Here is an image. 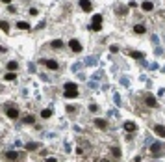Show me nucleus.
Instances as JSON below:
<instances>
[{"label":"nucleus","instance_id":"nucleus-1","mask_svg":"<svg viewBox=\"0 0 165 162\" xmlns=\"http://www.w3.org/2000/svg\"><path fill=\"white\" fill-rule=\"evenodd\" d=\"M91 30H93V32H100V30H102V15H100V13H95V15H93Z\"/></svg>","mask_w":165,"mask_h":162},{"label":"nucleus","instance_id":"nucleus-2","mask_svg":"<svg viewBox=\"0 0 165 162\" xmlns=\"http://www.w3.org/2000/svg\"><path fill=\"white\" fill-rule=\"evenodd\" d=\"M4 158H6L8 162H17V160L22 158V153H17V151H6V153H4Z\"/></svg>","mask_w":165,"mask_h":162},{"label":"nucleus","instance_id":"nucleus-3","mask_svg":"<svg viewBox=\"0 0 165 162\" xmlns=\"http://www.w3.org/2000/svg\"><path fill=\"white\" fill-rule=\"evenodd\" d=\"M41 65H45L48 69H52V71H58L59 69V64L56 62V60H41Z\"/></svg>","mask_w":165,"mask_h":162},{"label":"nucleus","instance_id":"nucleus-4","mask_svg":"<svg viewBox=\"0 0 165 162\" xmlns=\"http://www.w3.org/2000/svg\"><path fill=\"white\" fill-rule=\"evenodd\" d=\"M145 104H147V106H150V108H156V106H158V101H156V97H154V95L147 93V95H145Z\"/></svg>","mask_w":165,"mask_h":162},{"label":"nucleus","instance_id":"nucleus-5","mask_svg":"<svg viewBox=\"0 0 165 162\" xmlns=\"http://www.w3.org/2000/svg\"><path fill=\"white\" fill-rule=\"evenodd\" d=\"M150 153H152V156L163 155V145H161V144H152V145H150Z\"/></svg>","mask_w":165,"mask_h":162},{"label":"nucleus","instance_id":"nucleus-6","mask_svg":"<svg viewBox=\"0 0 165 162\" xmlns=\"http://www.w3.org/2000/svg\"><path fill=\"white\" fill-rule=\"evenodd\" d=\"M80 8H82V11H86V13H91V9H93V4L89 2V0H80Z\"/></svg>","mask_w":165,"mask_h":162},{"label":"nucleus","instance_id":"nucleus-7","mask_svg":"<svg viewBox=\"0 0 165 162\" xmlns=\"http://www.w3.org/2000/svg\"><path fill=\"white\" fill-rule=\"evenodd\" d=\"M6 116H8L9 119H17V117H19V110H17L15 106H8V110H6Z\"/></svg>","mask_w":165,"mask_h":162},{"label":"nucleus","instance_id":"nucleus-8","mask_svg":"<svg viewBox=\"0 0 165 162\" xmlns=\"http://www.w3.org/2000/svg\"><path fill=\"white\" fill-rule=\"evenodd\" d=\"M69 47H71L72 52H82V45H80V41H76V39H71V41H69Z\"/></svg>","mask_w":165,"mask_h":162},{"label":"nucleus","instance_id":"nucleus-9","mask_svg":"<svg viewBox=\"0 0 165 162\" xmlns=\"http://www.w3.org/2000/svg\"><path fill=\"white\" fill-rule=\"evenodd\" d=\"M63 95H65V99H76V97H78V88H74V90H65Z\"/></svg>","mask_w":165,"mask_h":162},{"label":"nucleus","instance_id":"nucleus-10","mask_svg":"<svg viewBox=\"0 0 165 162\" xmlns=\"http://www.w3.org/2000/svg\"><path fill=\"white\" fill-rule=\"evenodd\" d=\"M95 125H96L100 130H106V129H108V121H104V119L96 117V119H95Z\"/></svg>","mask_w":165,"mask_h":162},{"label":"nucleus","instance_id":"nucleus-11","mask_svg":"<svg viewBox=\"0 0 165 162\" xmlns=\"http://www.w3.org/2000/svg\"><path fill=\"white\" fill-rule=\"evenodd\" d=\"M124 130L126 132H135L137 130V125L134 123V121H126V123H124Z\"/></svg>","mask_w":165,"mask_h":162},{"label":"nucleus","instance_id":"nucleus-12","mask_svg":"<svg viewBox=\"0 0 165 162\" xmlns=\"http://www.w3.org/2000/svg\"><path fill=\"white\" fill-rule=\"evenodd\" d=\"M154 132H156L160 138H165V125H156V127H154Z\"/></svg>","mask_w":165,"mask_h":162},{"label":"nucleus","instance_id":"nucleus-13","mask_svg":"<svg viewBox=\"0 0 165 162\" xmlns=\"http://www.w3.org/2000/svg\"><path fill=\"white\" fill-rule=\"evenodd\" d=\"M50 47L54 50H59V49H63V41H61V39H54V41L50 43Z\"/></svg>","mask_w":165,"mask_h":162},{"label":"nucleus","instance_id":"nucleus-14","mask_svg":"<svg viewBox=\"0 0 165 162\" xmlns=\"http://www.w3.org/2000/svg\"><path fill=\"white\" fill-rule=\"evenodd\" d=\"M24 147H26V151H37L39 149V144H37V142H28Z\"/></svg>","mask_w":165,"mask_h":162},{"label":"nucleus","instance_id":"nucleus-15","mask_svg":"<svg viewBox=\"0 0 165 162\" xmlns=\"http://www.w3.org/2000/svg\"><path fill=\"white\" fill-rule=\"evenodd\" d=\"M134 32L139 34V35H143V34L147 32V28H145V24H135V26H134Z\"/></svg>","mask_w":165,"mask_h":162},{"label":"nucleus","instance_id":"nucleus-16","mask_svg":"<svg viewBox=\"0 0 165 162\" xmlns=\"http://www.w3.org/2000/svg\"><path fill=\"white\" fill-rule=\"evenodd\" d=\"M141 8H143V11H152V9H154V4H152V2H149V0H145Z\"/></svg>","mask_w":165,"mask_h":162},{"label":"nucleus","instance_id":"nucleus-17","mask_svg":"<svg viewBox=\"0 0 165 162\" xmlns=\"http://www.w3.org/2000/svg\"><path fill=\"white\" fill-rule=\"evenodd\" d=\"M111 155H113V158H121V147H117V145H111Z\"/></svg>","mask_w":165,"mask_h":162},{"label":"nucleus","instance_id":"nucleus-18","mask_svg":"<svg viewBox=\"0 0 165 162\" xmlns=\"http://www.w3.org/2000/svg\"><path fill=\"white\" fill-rule=\"evenodd\" d=\"M17 69H19V64L17 62H8V71L9 73H15Z\"/></svg>","mask_w":165,"mask_h":162},{"label":"nucleus","instance_id":"nucleus-19","mask_svg":"<svg viewBox=\"0 0 165 162\" xmlns=\"http://www.w3.org/2000/svg\"><path fill=\"white\" fill-rule=\"evenodd\" d=\"M17 28H20V30H30L32 26H30L28 23H24V21H19V23H17Z\"/></svg>","mask_w":165,"mask_h":162},{"label":"nucleus","instance_id":"nucleus-20","mask_svg":"<svg viewBox=\"0 0 165 162\" xmlns=\"http://www.w3.org/2000/svg\"><path fill=\"white\" fill-rule=\"evenodd\" d=\"M22 121H24V123H26V125H30V123L33 125V121H35V117L28 114V116H24V117H22Z\"/></svg>","mask_w":165,"mask_h":162},{"label":"nucleus","instance_id":"nucleus-21","mask_svg":"<svg viewBox=\"0 0 165 162\" xmlns=\"http://www.w3.org/2000/svg\"><path fill=\"white\" fill-rule=\"evenodd\" d=\"M0 30H2V32H9V24H8V21H0Z\"/></svg>","mask_w":165,"mask_h":162},{"label":"nucleus","instance_id":"nucleus-22","mask_svg":"<svg viewBox=\"0 0 165 162\" xmlns=\"http://www.w3.org/2000/svg\"><path fill=\"white\" fill-rule=\"evenodd\" d=\"M41 117H43V119H48V117H52V110H41Z\"/></svg>","mask_w":165,"mask_h":162},{"label":"nucleus","instance_id":"nucleus-23","mask_svg":"<svg viewBox=\"0 0 165 162\" xmlns=\"http://www.w3.org/2000/svg\"><path fill=\"white\" fill-rule=\"evenodd\" d=\"M130 56L135 58V60H143V52H135V50H130Z\"/></svg>","mask_w":165,"mask_h":162},{"label":"nucleus","instance_id":"nucleus-24","mask_svg":"<svg viewBox=\"0 0 165 162\" xmlns=\"http://www.w3.org/2000/svg\"><path fill=\"white\" fill-rule=\"evenodd\" d=\"M117 13H119V15H126V13H128V8H126V6H119V8H117Z\"/></svg>","mask_w":165,"mask_h":162},{"label":"nucleus","instance_id":"nucleus-25","mask_svg":"<svg viewBox=\"0 0 165 162\" xmlns=\"http://www.w3.org/2000/svg\"><path fill=\"white\" fill-rule=\"evenodd\" d=\"M4 78H6V80H9V82H11V80H15V78H17V73H8V75H6Z\"/></svg>","mask_w":165,"mask_h":162},{"label":"nucleus","instance_id":"nucleus-26","mask_svg":"<svg viewBox=\"0 0 165 162\" xmlns=\"http://www.w3.org/2000/svg\"><path fill=\"white\" fill-rule=\"evenodd\" d=\"M28 13H30V15H32V17H35V15H37V13H39V11H37V9H35V8H30V11H28Z\"/></svg>","mask_w":165,"mask_h":162},{"label":"nucleus","instance_id":"nucleus-27","mask_svg":"<svg viewBox=\"0 0 165 162\" xmlns=\"http://www.w3.org/2000/svg\"><path fill=\"white\" fill-rule=\"evenodd\" d=\"M110 50L115 54V52H119V47H117V45H111V47H110Z\"/></svg>","mask_w":165,"mask_h":162},{"label":"nucleus","instance_id":"nucleus-28","mask_svg":"<svg viewBox=\"0 0 165 162\" xmlns=\"http://www.w3.org/2000/svg\"><path fill=\"white\" fill-rule=\"evenodd\" d=\"M76 110H78V108H74V106H67V112H69V114H72V112H76Z\"/></svg>","mask_w":165,"mask_h":162},{"label":"nucleus","instance_id":"nucleus-29","mask_svg":"<svg viewBox=\"0 0 165 162\" xmlns=\"http://www.w3.org/2000/svg\"><path fill=\"white\" fill-rule=\"evenodd\" d=\"M89 110H91V112H96L98 106H96V104H89Z\"/></svg>","mask_w":165,"mask_h":162},{"label":"nucleus","instance_id":"nucleus-30","mask_svg":"<svg viewBox=\"0 0 165 162\" xmlns=\"http://www.w3.org/2000/svg\"><path fill=\"white\" fill-rule=\"evenodd\" d=\"M137 4H135V0H130V2H128V8H135Z\"/></svg>","mask_w":165,"mask_h":162},{"label":"nucleus","instance_id":"nucleus-31","mask_svg":"<svg viewBox=\"0 0 165 162\" xmlns=\"http://www.w3.org/2000/svg\"><path fill=\"white\" fill-rule=\"evenodd\" d=\"M47 162H58V160H56L54 156H48V158H47Z\"/></svg>","mask_w":165,"mask_h":162},{"label":"nucleus","instance_id":"nucleus-32","mask_svg":"<svg viewBox=\"0 0 165 162\" xmlns=\"http://www.w3.org/2000/svg\"><path fill=\"white\" fill-rule=\"evenodd\" d=\"M2 2H4V4H8V6H9V2H11V0H2Z\"/></svg>","mask_w":165,"mask_h":162},{"label":"nucleus","instance_id":"nucleus-33","mask_svg":"<svg viewBox=\"0 0 165 162\" xmlns=\"http://www.w3.org/2000/svg\"><path fill=\"white\" fill-rule=\"evenodd\" d=\"M100 162H110V160H108V158H102V160H100Z\"/></svg>","mask_w":165,"mask_h":162},{"label":"nucleus","instance_id":"nucleus-34","mask_svg":"<svg viewBox=\"0 0 165 162\" xmlns=\"http://www.w3.org/2000/svg\"><path fill=\"white\" fill-rule=\"evenodd\" d=\"M2 50H4V49H2V45H0V52H2Z\"/></svg>","mask_w":165,"mask_h":162}]
</instances>
